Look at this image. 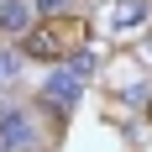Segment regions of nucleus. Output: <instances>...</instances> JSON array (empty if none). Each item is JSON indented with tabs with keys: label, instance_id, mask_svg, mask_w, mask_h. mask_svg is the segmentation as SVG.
<instances>
[{
	"label": "nucleus",
	"instance_id": "f03ea898",
	"mask_svg": "<svg viewBox=\"0 0 152 152\" xmlns=\"http://www.w3.org/2000/svg\"><path fill=\"white\" fill-rule=\"evenodd\" d=\"M42 94H47V105H58V110H68L79 100V94H84V79L74 74V68H53V74H47V84H42Z\"/></svg>",
	"mask_w": 152,
	"mask_h": 152
},
{
	"label": "nucleus",
	"instance_id": "39448f33",
	"mask_svg": "<svg viewBox=\"0 0 152 152\" xmlns=\"http://www.w3.org/2000/svg\"><path fill=\"white\" fill-rule=\"evenodd\" d=\"M110 21H115V26H137V21H147V0H121V5L110 11Z\"/></svg>",
	"mask_w": 152,
	"mask_h": 152
},
{
	"label": "nucleus",
	"instance_id": "0eeeda50",
	"mask_svg": "<svg viewBox=\"0 0 152 152\" xmlns=\"http://www.w3.org/2000/svg\"><path fill=\"white\" fill-rule=\"evenodd\" d=\"M37 5H42V11H58V5H63V0H37Z\"/></svg>",
	"mask_w": 152,
	"mask_h": 152
},
{
	"label": "nucleus",
	"instance_id": "7ed1b4c3",
	"mask_svg": "<svg viewBox=\"0 0 152 152\" xmlns=\"http://www.w3.org/2000/svg\"><path fill=\"white\" fill-rule=\"evenodd\" d=\"M0 147H5V152L31 147V121L21 115V110H5V115H0Z\"/></svg>",
	"mask_w": 152,
	"mask_h": 152
},
{
	"label": "nucleus",
	"instance_id": "f257e3e1",
	"mask_svg": "<svg viewBox=\"0 0 152 152\" xmlns=\"http://www.w3.org/2000/svg\"><path fill=\"white\" fill-rule=\"evenodd\" d=\"M84 42V21L79 16H58V21H37V26H26V53L31 58H74V47Z\"/></svg>",
	"mask_w": 152,
	"mask_h": 152
},
{
	"label": "nucleus",
	"instance_id": "20e7f679",
	"mask_svg": "<svg viewBox=\"0 0 152 152\" xmlns=\"http://www.w3.org/2000/svg\"><path fill=\"white\" fill-rule=\"evenodd\" d=\"M0 26L26 31V26H31V5H26V0H11V5H0Z\"/></svg>",
	"mask_w": 152,
	"mask_h": 152
},
{
	"label": "nucleus",
	"instance_id": "423d86ee",
	"mask_svg": "<svg viewBox=\"0 0 152 152\" xmlns=\"http://www.w3.org/2000/svg\"><path fill=\"white\" fill-rule=\"evenodd\" d=\"M16 79V53H0V84H11Z\"/></svg>",
	"mask_w": 152,
	"mask_h": 152
}]
</instances>
